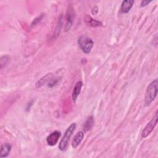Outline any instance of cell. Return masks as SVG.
<instances>
[{
    "mask_svg": "<svg viewBox=\"0 0 158 158\" xmlns=\"http://www.w3.org/2000/svg\"><path fill=\"white\" fill-rule=\"evenodd\" d=\"M158 111L156 110V112L153 117V118L151 119V120L147 123V125L145 126L143 130L141 133V136L143 138H146L148 135H150V133L152 131L154 128H155L156 125L157 123V118H158Z\"/></svg>",
    "mask_w": 158,
    "mask_h": 158,
    "instance_id": "cell-4",
    "label": "cell"
},
{
    "mask_svg": "<svg viewBox=\"0 0 158 158\" xmlns=\"http://www.w3.org/2000/svg\"><path fill=\"white\" fill-rule=\"evenodd\" d=\"M98 12V8L97 6H94L91 9V14L93 15H96Z\"/></svg>",
    "mask_w": 158,
    "mask_h": 158,
    "instance_id": "cell-16",
    "label": "cell"
},
{
    "mask_svg": "<svg viewBox=\"0 0 158 158\" xmlns=\"http://www.w3.org/2000/svg\"><path fill=\"white\" fill-rule=\"evenodd\" d=\"M83 21L85 22L86 25L92 27H98L102 25V23L101 22L98 21L96 19H93L90 15L87 14L85 15V17H83Z\"/></svg>",
    "mask_w": 158,
    "mask_h": 158,
    "instance_id": "cell-7",
    "label": "cell"
},
{
    "mask_svg": "<svg viewBox=\"0 0 158 158\" xmlns=\"http://www.w3.org/2000/svg\"><path fill=\"white\" fill-rule=\"evenodd\" d=\"M60 135H61L60 132L57 130H56L52 132L46 138V142L48 144L51 146H53L56 145L57 143Z\"/></svg>",
    "mask_w": 158,
    "mask_h": 158,
    "instance_id": "cell-5",
    "label": "cell"
},
{
    "mask_svg": "<svg viewBox=\"0 0 158 158\" xmlns=\"http://www.w3.org/2000/svg\"><path fill=\"white\" fill-rule=\"evenodd\" d=\"M72 10L73 9L72 7H69V9L67 10V12L66 14V23L64 27L65 31H69L73 24V19H74V13Z\"/></svg>",
    "mask_w": 158,
    "mask_h": 158,
    "instance_id": "cell-6",
    "label": "cell"
},
{
    "mask_svg": "<svg viewBox=\"0 0 158 158\" xmlns=\"http://www.w3.org/2000/svg\"><path fill=\"white\" fill-rule=\"evenodd\" d=\"M157 84L158 81L157 79H155L148 85L144 96V106L146 107L149 106L157 96Z\"/></svg>",
    "mask_w": 158,
    "mask_h": 158,
    "instance_id": "cell-1",
    "label": "cell"
},
{
    "mask_svg": "<svg viewBox=\"0 0 158 158\" xmlns=\"http://www.w3.org/2000/svg\"><path fill=\"white\" fill-rule=\"evenodd\" d=\"M12 146L9 143H5L1 145L0 149V157H6L9 156L11 151Z\"/></svg>",
    "mask_w": 158,
    "mask_h": 158,
    "instance_id": "cell-10",
    "label": "cell"
},
{
    "mask_svg": "<svg viewBox=\"0 0 158 158\" xmlns=\"http://www.w3.org/2000/svg\"><path fill=\"white\" fill-rule=\"evenodd\" d=\"M84 137V133L81 131H78L75 135L72 141V146L73 148H76L81 142L83 138Z\"/></svg>",
    "mask_w": 158,
    "mask_h": 158,
    "instance_id": "cell-11",
    "label": "cell"
},
{
    "mask_svg": "<svg viewBox=\"0 0 158 158\" xmlns=\"http://www.w3.org/2000/svg\"><path fill=\"white\" fill-rule=\"evenodd\" d=\"M75 128H76V124L75 123H73L66 130V131H65V133L59 144V149L60 151H64L68 147L70 139L73 131H75Z\"/></svg>",
    "mask_w": 158,
    "mask_h": 158,
    "instance_id": "cell-2",
    "label": "cell"
},
{
    "mask_svg": "<svg viewBox=\"0 0 158 158\" xmlns=\"http://www.w3.org/2000/svg\"><path fill=\"white\" fill-rule=\"evenodd\" d=\"M78 43L81 51L85 54H89L94 45L93 40L86 35L80 36L78 38Z\"/></svg>",
    "mask_w": 158,
    "mask_h": 158,
    "instance_id": "cell-3",
    "label": "cell"
},
{
    "mask_svg": "<svg viewBox=\"0 0 158 158\" xmlns=\"http://www.w3.org/2000/svg\"><path fill=\"white\" fill-rule=\"evenodd\" d=\"M52 78V73H48L43 77H42L41 79H40L36 83V88H41L44 83L48 82L51 78Z\"/></svg>",
    "mask_w": 158,
    "mask_h": 158,
    "instance_id": "cell-12",
    "label": "cell"
},
{
    "mask_svg": "<svg viewBox=\"0 0 158 158\" xmlns=\"http://www.w3.org/2000/svg\"><path fill=\"white\" fill-rule=\"evenodd\" d=\"M83 86V83L81 81H78L76 83L75 85L73 87V91H72V100L73 102H75L77 97L78 96V95L80 94L81 90V88Z\"/></svg>",
    "mask_w": 158,
    "mask_h": 158,
    "instance_id": "cell-8",
    "label": "cell"
},
{
    "mask_svg": "<svg viewBox=\"0 0 158 158\" xmlns=\"http://www.w3.org/2000/svg\"><path fill=\"white\" fill-rule=\"evenodd\" d=\"M133 0H125L123 1L121 4L120 7V11L123 14L128 13L131 7H133V5L134 4Z\"/></svg>",
    "mask_w": 158,
    "mask_h": 158,
    "instance_id": "cell-9",
    "label": "cell"
},
{
    "mask_svg": "<svg viewBox=\"0 0 158 158\" xmlns=\"http://www.w3.org/2000/svg\"><path fill=\"white\" fill-rule=\"evenodd\" d=\"M57 82H58V80H57V79H54V78H52L49 81L48 86L49 87H50V88H51V87H52V86H54V85H56Z\"/></svg>",
    "mask_w": 158,
    "mask_h": 158,
    "instance_id": "cell-14",
    "label": "cell"
},
{
    "mask_svg": "<svg viewBox=\"0 0 158 158\" xmlns=\"http://www.w3.org/2000/svg\"><path fill=\"white\" fill-rule=\"evenodd\" d=\"M151 2V1H147V0L142 1L141 2V4H140V7H144V6L148 5Z\"/></svg>",
    "mask_w": 158,
    "mask_h": 158,
    "instance_id": "cell-15",
    "label": "cell"
},
{
    "mask_svg": "<svg viewBox=\"0 0 158 158\" xmlns=\"http://www.w3.org/2000/svg\"><path fill=\"white\" fill-rule=\"evenodd\" d=\"M94 125V118L92 115L89 117L83 125V130L85 131H87L90 130Z\"/></svg>",
    "mask_w": 158,
    "mask_h": 158,
    "instance_id": "cell-13",
    "label": "cell"
}]
</instances>
